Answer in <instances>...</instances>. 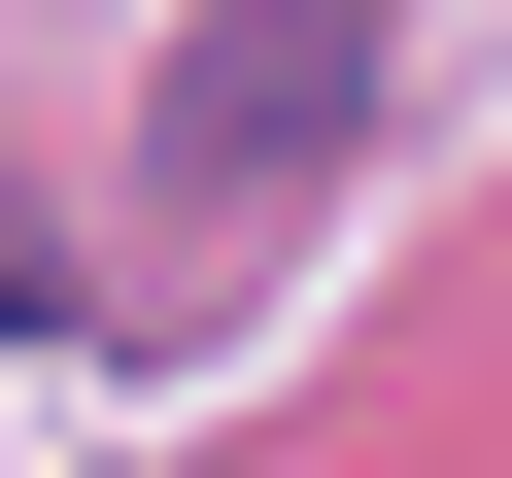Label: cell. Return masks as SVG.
Listing matches in <instances>:
<instances>
[{"instance_id":"6da1fadb","label":"cell","mask_w":512,"mask_h":478,"mask_svg":"<svg viewBox=\"0 0 512 478\" xmlns=\"http://www.w3.org/2000/svg\"><path fill=\"white\" fill-rule=\"evenodd\" d=\"M205 205H308L342 137H376V0H205V35H171V103H137Z\"/></svg>"}]
</instances>
